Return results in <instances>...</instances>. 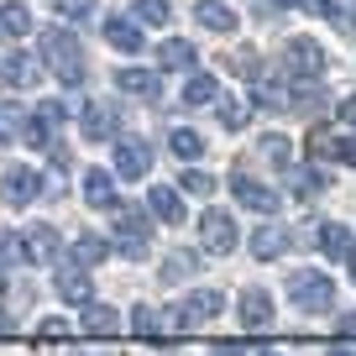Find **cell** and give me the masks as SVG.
Listing matches in <instances>:
<instances>
[{"label":"cell","instance_id":"1","mask_svg":"<svg viewBox=\"0 0 356 356\" xmlns=\"http://www.w3.org/2000/svg\"><path fill=\"white\" fill-rule=\"evenodd\" d=\"M42 63L53 68L58 84H84L89 63H84V42L68 26H42Z\"/></svg>","mask_w":356,"mask_h":356},{"label":"cell","instance_id":"2","mask_svg":"<svg viewBox=\"0 0 356 356\" xmlns=\"http://www.w3.org/2000/svg\"><path fill=\"white\" fill-rule=\"evenodd\" d=\"M289 304L299 314H325V309H335V278H325L320 267H293L289 273Z\"/></svg>","mask_w":356,"mask_h":356},{"label":"cell","instance_id":"3","mask_svg":"<svg viewBox=\"0 0 356 356\" xmlns=\"http://www.w3.org/2000/svg\"><path fill=\"white\" fill-rule=\"evenodd\" d=\"M115 252H126L136 262V257H147L152 252V225H147V215L142 210H115Z\"/></svg>","mask_w":356,"mask_h":356},{"label":"cell","instance_id":"4","mask_svg":"<svg viewBox=\"0 0 356 356\" xmlns=\"http://www.w3.org/2000/svg\"><path fill=\"white\" fill-rule=\"evenodd\" d=\"M325 63H330V58H325V47L314 42V37H293V42H289V58H283V68H289L293 84H299V79H304V84H314V79L325 74Z\"/></svg>","mask_w":356,"mask_h":356},{"label":"cell","instance_id":"5","mask_svg":"<svg viewBox=\"0 0 356 356\" xmlns=\"http://www.w3.org/2000/svg\"><path fill=\"white\" fill-rule=\"evenodd\" d=\"M79 131H84V142H115V136H121V105L115 100H89L84 115H79Z\"/></svg>","mask_w":356,"mask_h":356},{"label":"cell","instance_id":"6","mask_svg":"<svg viewBox=\"0 0 356 356\" xmlns=\"http://www.w3.org/2000/svg\"><path fill=\"white\" fill-rule=\"evenodd\" d=\"M225 309V299L215 289H200V293H189V299L178 304V314H173V330H200V325H215V314Z\"/></svg>","mask_w":356,"mask_h":356},{"label":"cell","instance_id":"7","mask_svg":"<svg viewBox=\"0 0 356 356\" xmlns=\"http://www.w3.org/2000/svg\"><path fill=\"white\" fill-rule=\"evenodd\" d=\"M200 241H204V252L210 257H225V252H236V215H225V210H204L200 215Z\"/></svg>","mask_w":356,"mask_h":356},{"label":"cell","instance_id":"8","mask_svg":"<svg viewBox=\"0 0 356 356\" xmlns=\"http://www.w3.org/2000/svg\"><path fill=\"white\" fill-rule=\"evenodd\" d=\"M231 194H236L241 210H257V215H273V210H278V194L267 189V184H257V178H246L241 168L231 173Z\"/></svg>","mask_w":356,"mask_h":356},{"label":"cell","instance_id":"9","mask_svg":"<svg viewBox=\"0 0 356 356\" xmlns=\"http://www.w3.org/2000/svg\"><path fill=\"white\" fill-rule=\"evenodd\" d=\"M63 105L58 100H42V111L32 115V126H26V147H37V152H42V147H58V126H63Z\"/></svg>","mask_w":356,"mask_h":356},{"label":"cell","instance_id":"10","mask_svg":"<svg viewBox=\"0 0 356 356\" xmlns=\"http://www.w3.org/2000/svg\"><path fill=\"white\" fill-rule=\"evenodd\" d=\"M0 84H11V89H32V84H42V58L6 53V58H0Z\"/></svg>","mask_w":356,"mask_h":356},{"label":"cell","instance_id":"11","mask_svg":"<svg viewBox=\"0 0 356 356\" xmlns=\"http://www.w3.org/2000/svg\"><path fill=\"white\" fill-rule=\"evenodd\" d=\"M147 168H152V147L136 142V136H126V142H115V173L131 184V178H147Z\"/></svg>","mask_w":356,"mask_h":356},{"label":"cell","instance_id":"12","mask_svg":"<svg viewBox=\"0 0 356 356\" xmlns=\"http://www.w3.org/2000/svg\"><path fill=\"white\" fill-rule=\"evenodd\" d=\"M115 89L131 95V100H157L163 95V79L152 68H115Z\"/></svg>","mask_w":356,"mask_h":356},{"label":"cell","instance_id":"13","mask_svg":"<svg viewBox=\"0 0 356 356\" xmlns=\"http://www.w3.org/2000/svg\"><path fill=\"white\" fill-rule=\"evenodd\" d=\"M6 204H32L42 194V173L37 168H6Z\"/></svg>","mask_w":356,"mask_h":356},{"label":"cell","instance_id":"14","mask_svg":"<svg viewBox=\"0 0 356 356\" xmlns=\"http://www.w3.org/2000/svg\"><path fill=\"white\" fill-rule=\"evenodd\" d=\"M289 246H293L289 225H257V231H252V257H257V262H273V257H283Z\"/></svg>","mask_w":356,"mask_h":356},{"label":"cell","instance_id":"15","mask_svg":"<svg viewBox=\"0 0 356 356\" xmlns=\"http://www.w3.org/2000/svg\"><path fill=\"white\" fill-rule=\"evenodd\" d=\"M320 252L330 257V262H341V267H351L356 262V236L346 231V225H320Z\"/></svg>","mask_w":356,"mask_h":356},{"label":"cell","instance_id":"16","mask_svg":"<svg viewBox=\"0 0 356 356\" xmlns=\"http://www.w3.org/2000/svg\"><path fill=\"white\" fill-rule=\"evenodd\" d=\"M26 257H32V262L58 267V257H63V241H58L53 225H32V231H26Z\"/></svg>","mask_w":356,"mask_h":356},{"label":"cell","instance_id":"17","mask_svg":"<svg viewBox=\"0 0 356 356\" xmlns=\"http://www.w3.org/2000/svg\"><path fill=\"white\" fill-rule=\"evenodd\" d=\"M241 325L246 330H267V325H273V293L267 289H246L241 293Z\"/></svg>","mask_w":356,"mask_h":356},{"label":"cell","instance_id":"18","mask_svg":"<svg viewBox=\"0 0 356 356\" xmlns=\"http://www.w3.org/2000/svg\"><path fill=\"white\" fill-rule=\"evenodd\" d=\"M32 11H26L22 0H6V6H0V37H6V42H22V37H32Z\"/></svg>","mask_w":356,"mask_h":356},{"label":"cell","instance_id":"19","mask_svg":"<svg viewBox=\"0 0 356 356\" xmlns=\"http://www.w3.org/2000/svg\"><path fill=\"white\" fill-rule=\"evenodd\" d=\"M79 330L84 335H115L121 330V314H115L111 304H84V309H79Z\"/></svg>","mask_w":356,"mask_h":356},{"label":"cell","instance_id":"20","mask_svg":"<svg viewBox=\"0 0 356 356\" xmlns=\"http://www.w3.org/2000/svg\"><path fill=\"white\" fill-rule=\"evenodd\" d=\"M194 22L204 26V32H236V11L231 6H225V0H200V6H194Z\"/></svg>","mask_w":356,"mask_h":356},{"label":"cell","instance_id":"21","mask_svg":"<svg viewBox=\"0 0 356 356\" xmlns=\"http://www.w3.org/2000/svg\"><path fill=\"white\" fill-rule=\"evenodd\" d=\"M105 42H111L115 53H142V22L111 16V22H105Z\"/></svg>","mask_w":356,"mask_h":356},{"label":"cell","instance_id":"22","mask_svg":"<svg viewBox=\"0 0 356 356\" xmlns=\"http://www.w3.org/2000/svg\"><path fill=\"white\" fill-rule=\"evenodd\" d=\"M84 204H95V210H115V184L105 168H89L84 173Z\"/></svg>","mask_w":356,"mask_h":356},{"label":"cell","instance_id":"23","mask_svg":"<svg viewBox=\"0 0 356 356\" xmlns=\"http://www.w3.org/2000/svg\"><path fill=\"white\" fill-rule=\"evenodd\" d=\"M215 100H220V79H215V74H189V84H184V100H178V105L200 111V105H215Z\"/></svg>","mask_w":356,"mask_h":356},{"label":"cell","instance_id":"24","mask_svg":"<svg viewBox=\"0 0 356 356\" xmlns=\"http://www.w3.org/2000/svg\"><path fill=\"white\" fill-rule=\"evenodd\" d=\"M330 184V173H325V163H314V168H289V189L299 194V200H314V194Z\"/></svg>","mask_w":356,"mask_h":356},{"label":"cell","instance_id":"25","mask_svg":"<svg viewBox=\"0 0 356 356\" xmlns=\"http://www.w3.org/2000/svg\"><path fill=\"white\" fill-rule=\"evenodd\" d=\"M194 42H184V37H168L163 47H157V63L168 68V74H184V68H194Z\"/></svg>","mask_w":356,"mask_h":356},{"label":"cell","instance_id":"26","mask_svg":"<svg viewBox=\"0 0 356 356\" xmlns=\"http://www.w3.org/2000/svg\"><path fill=\"white\" fill-rule=\"evenodd\" d=\"M147 210H152L163 225H184V200H178L173 189H163V184H157V189L147 194Z\"/></svg>","mask_w":356,"mask_h":356},{"label":"cell","instance_id":"27","mask_svg":"<svg viewBox=\"0 0 356 356\" xmlns=\"http://www.w3.org/2000/svg\"><path fill=\"white\" fill-rule=\"evenodd\" d=\"M194 273H200V257H194V252H168L163 267H157V278H163V283H184V278H194Z\"/></svg>","mask_w":356,"mask_h":356},{"label":"cell","instance_id":"28","mask_svg":"<svg viewBox=\"0 0 356 356\" xmlns=\"http://www.w3.org/2000/svg\"><path fill=\"white\" fill-rule=\"evenodd\" d=\"M58 293L84 309V304H89V273H79V267H58Z\"/></svg>","mask_w":356,"mask_h":356},{"label":"cell","instance_id":"29","mask_svg":"<svg viewBox=\"0 0 356 356\" xmlns=\"http://www.w3.org/2000/svg\"><path fill=\"white\" fill-rule=\"evenodd\" d=\"M168 147H173L184 163H194V157H204V147H210V142H204L194 126H178V131H168Z\"/></svg>","mask_w":356,"mask_h":356},{"label":"cell","instance_id":"30","mask_svg":"<svg viewBox=\"0 0 356 356\" xmlns=\"http://www.w3.org/2000/svg\"><path fill=\"white\" fill-rule=\"evenodd\" d=\"M105 257H111V241H105V236H79V241H74V262L79 267H100L105 262Z\"/></svg>","mask_w":356,"mask_h":356},{"label":"cell","instance_id":"31","mask_svg":"<svg viewBox=\"0 0 356 356\" xmlns=\"http://www.w3.org/2000/svg\"><path fill=\"white\" fill-rule=\"evenodd\" d=\"M246 100H252V111H289V89L273 84V79H262V84H257Z\"/></svg>","mask_w":356,"mask_h":356},{"label":"cell","instance_id":"32","mask_svg":"<svg viewBox=\"0 0 356 356\" xmlns=\"http://www.w3.org/2000/svg\"><path fill=\"white\" fill-rule=\"evenodd\" d=\"M215 115H220L225 131H241L252 121V100H215Z\"/></svg>","mask_w":356,"mask_h":356},{"label":"cell","instance_id":"33","mask_svg":"<svg viewBox=\"0 0 356 356\" xmlns=\"http://www.w3.org/2000/svg\"><path fill=\"white\" fill-rule=\"evenodd\" d=\"M32 257H26V236L16 231H0V267H26Z\"/></svg>","mask_w":356,"mask_h":356},{"label":"cell","instance_id":"34","mask_svg":"<svg viewBox=\"0 0 356 356\" xmlns=\"http://www.w3.org/2000/svg\"><path fill=\"white\" fill-rule=\"evenodd\" d=\"M131 16H136L142 26H168L173 6H168V0H136V6H131Z\"/></svg>","mask_w":356,"mask_h":356},{"label":"cell","instance_id":"35","mask_svg":"<svg viewBox=\"0 0 356 356\" xmlns=\"http://www.w3.org/2000/svg\"><path fill=\"white\" fill-rule=\"evenodd\" d=\"M262 152H267V163H278V168H293V147H289V136L267 131V136H262Z\"/></svg>","mask_w":356,"mask_h":356},{"label":"cell","instance_id":"36","mask_svg":"<svg viewBox=\"0 0 356 356\" xmlns=\"http://www.w3.org/2000/svg\"><path fill=\"white\" fill-rule=\"evenodd\" d=\"M0 142H26L22 136V111L11 100H0Z\"/></svg>","mask_w":356,"mask_h":356},{"label":"cell","instance_id":"37","mask_svg":"<svg viewBox=\"0 0 356 356\" xmlns=\"http://www.w3.org/2000/svg\"><path fill=\"white\" fill-rule=\"evenodd\" d=\"M95 11H100V0H58V16H68V22H89Z\"/></svg>","mask_w":356,"mask_h":356},{"label":"cell","instance_id":"38","mask_svg":"<svg viewBox=\"0 0 356 356\" xmlns=\"http://www.w3.org/2000/svg\"><path fill=\"white\" fill-rule=\"evenodd\" d=\"M178 184H184V194H204V200L215 194V178H210V173H200V168H189V173L178 178Z\"/></svg>","mask_w":356,"mask_h":356},{"label":"cell","instance_id":"39","mask_svg":"<svg viewBox=\"0 0 356 356\" xmlns=\"http://www.w3.org/2000/svg\"><path fill=\"white\" fill-rule=\"evenodd\" d=\"M131 330H136V335H163V330H168V325H163V320H157V314H152V309H136V314H131Z\"/></svg>","mask_w":356,"mask_h":356},{"label":"cell","instance_id":"40","mask_svg":"<svg viewBox=\"0 0 356 356\" xmlns=\"http://www.w3.org/2000/svg\"><path fill=\"white\" fill-rule=\"evenodd\" d=\"M225 68H231V74H241V79H257V74H262L257 53H231V63H225Z\"/></svg>","mask_w":356,"mask_h":356},{"label":"cell","instance_id":"41","mask_svg":"<svg viewBox=\"0 0 356 356\" xmlns=\"http://www.w3.org/2000/svg\"><path fill=\"white\" fill-rule=\"evenodd\" d=\"M335 335H346V341H356V309H351V314H341V320H335Z\"/></svg>","mask_w":356,"mask_h":356},{"label":"cell","instance_id":"42","mask_svg":"<svg viewBox=\"0 0 356 356\" xmlns=\"http://www.w3.org/2000/svg\"><path fill=\"white\" fill-rule=\"evenodd\" d=\"M42 335H47V341H58V335H68V325L63 320H42Z\"/></svg>","mask_w":356,"mask_h":356},{"label":"cell","instance_id":"43","mask_svg":"<svg viewBox=\"0 0 356 356\" xmlns=\"http://www.w3.org/2000/svg\"><path fill=\"white\" fill-rule=\"evenodd\" d=\"M341 121L356 126V95H346V100H341Z\"/></svg>","mask_w":356,"mask_h":356},{"label":"cell","instance_id":"44","mask_svg":"<svg viewBox=\"0 0 356 356\" xmlns=\"http://www.w3.org/2000/svg\"><path fill=\"white\" fill-rule=\"evenodd\" d=\"M215 356H241V341H215Z\"/></svg>","mask_w":356,"mask_h":356},{"label":"cell","instance_id":"45","mask_svg":"<svg viewBox=\"0 0 356 356\" xmlns=\"http://www.w3.org/2000/svg\"><path fill=\"white\" fill-rule=\"evenodd\" d=\"M278 6H304V0H278Z\"/></svg>","mask_w":356,"mask_h":356},{"label":"cell","instance_id":"46","mask_svg":"<svg viewBox=\"0 0 356 356\" xmlns=\"http://www.w3.org/2000/svg\"><path fill=\"white\" fill-rule=\"evenodd\" d=\"M330 356H356V351H330Z\"/></svg>","mask_w":356,"mask_h":356},{"label":"cell","instance_id":"47","mask_svg":"<svg viewBox=\"0 0 356 356\" xmlns=\"http://www.w3.org/2000/svg\"><path fill=\"white\" fill-rule=\"evenodd\" d=\"M0 293H6V273H0Z\"/></svg>","mask_w":356,"mask_h":356},{"label":"cell","instance_id":"48","mask_svg":"<svg viewBox=\"0 0 356 356\" xmlns=\"http://www.w3.org/2000/svg\"><path fill=\"white\" fill-rule=\"evenodd\" d=\"M262 356H283V351H262Z\"/></svg>","mask_w":356,"mask_h":356}]
</instances>
